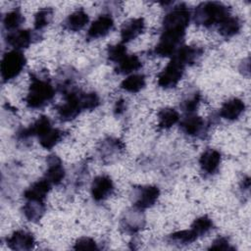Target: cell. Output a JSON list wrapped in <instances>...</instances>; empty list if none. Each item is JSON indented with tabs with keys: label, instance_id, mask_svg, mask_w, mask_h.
<instances>
[{
	"label": "cell",
	"instance_id": "6da1fadb",
	"mask_svg": "<svg viewBox=\"0 0 251 251\" xmlns=\"http://www.w3.org/2000/svg\"><path fill=\"white\" fill-rule=\"evenodd\" d=\"M229 16V9L220 2H204L195 9L194 21L197 25L210 26L220 24Z\"/></svg>",
	"mask_w": 251,
	"mask_h": 251
},
{
	"label": "cell",
	"instance_id": "7a4b0ae2",
	"mask_svg": "<svg viewBox=\"0 0 251 251\" xmlns=\"http://www.w3.org/2000/svg\"><path fill=\"white\" fill-rule=\"evenodd\" d=\"M55 95L53 86L47 81L38 77H32L25 102L27 107L36 109L45 106Z\"/></svg>",
	"mask_w": 251,
	"mask_h": 251
},
{
	"label": "cell",
	"instance_id": "3957f363",
	"mask_svg": "<svg viewBox=\"0 0 251 251\" xmlns=\"http://www.w3.org/2000/svg\"><path fill=\"white\" fill-rule=\"evenodd\" d=\"M190 19V13L185 4L180 3L175 6L163 20V30H183L185 31Z\"/></svg>",
	"mask_w": 251,
	"mask_h": 251
},
{
	"label": "cell",
	"instance_id": "277c9868",
	"mask_svg": "<svg viewBox=\"0 0 251 251\" xmlns=\"http://www.w3.org/2000/svg\"><path fill=\"white\" fill-rule=\"evenodd\" d=\"M25 65V57L19 50L6 53L1 62V76L4 81L16 77Z\"/></svg>",
	"mask_w": 251,
	"mask_h": 251
},
{
	"label": "cell",
	"instance_id": "5b68a950",
	"mask_svg": "<svg viewBox=\"0 0 251 251\" xmlns=\"http://www.w3.org/2000/svg\"><path fill=\"white\" fill-rule=\"evenodd\" d=\"M82 110V92L77 90H70L67 93L65 103L58 107L57 112L62 121H71L75 119Z\"/></svg>",
	"mask_w": 251,
	"mask_h": 251
},
{
	"label": "cell",
	"instance_id": "8992f818",
	"mask_svg": "<svg viewBox=\"0 0 251 251\" xmlns=\"http://www.w3.org/2000/svg\"><path fill=\"white\" fill-rule=\"evenodd\" d=\"M184 66L175 58L169 62L166 68L158 75V84L164 88L175 87L183 75Z\"/></svg>",
	"mask_w": 251,
	"mask_h": 251
},
{
	"label": "cell",
	"instance_id": "52a82bcc",
	"mask_svg": "<svg viewBox=\"0 0 251 251\" xmlns=\"http://www.w3.org/2000/svg\"><path fill=\"white\" fill-rule=\"evenodd\" d=\"M159 194H160V190L156 186L147 185V186L139 187L134 192V197H133L134 206L139 210L149 208L155 204V202L159 197Z\"/></svg>",
	"mask_w": 251,
	"mask_h": 251
},
{
	"label": "cell",
	"instance_id": "ba28073f",
	"mask_svg": "<svg viewBox=\"0 0 251 251\" xmlns=\"http://www.w3.org/2000/svg\"><path fill=\"white\" fill-rule=\"evenodd\" d=\"M113 189V181L108 176H99L91 183V195L96 201L106 199L112 193Z\"/></svg>",
	"mask_w": 251,
	"mask_h": 251
},
{
	"label": "cell",
	"instance_id": "9c48e42d",
	"mask_svg": "<svg viewBox=\"0 0 251 251\" xmlns=\"http://www.w3.org/2000/svg\"><path fill=\"white\" fill-rule=\"evenodd\" d=\"M7 243L13 250H29L34 245V238L25 230H18L7 239Z\"/></svg>",
	"mask_w": 251,
	"mask_h": 251
},
{
	"label": "cell",
	"instance_id": "30bf717a",
	"mask_svg": "<svg viewBox=\"0 0 251 251\" xmlns=\"http://www.w3.org/2000/svg\"><path fill=\"white\" fill-rule=\"evenodd\" d=\"M113 25H114V22L110 16L108 15L100 16L96 21H94L91 24L87 31V36L88 38H91V39L105 36L112 29Z\"/></svg>",
	"mask_w": 251,
	"mask_h": 251
},
{
	"label": "cell",
	"instance_id": "8fae6325",
	"mask_svg": "<svg viewBox=\"0 0 251 251\" xmlns=\"http://www.w3.org/2000/svg\"><path fill=\"white\" fill-rule=\"evenodd\" d=\"M144 20L142 18L130 19L124 23L121 28V37L123 42H128L136 38L144 29Z\"/></svg>",
	"mask_w": 251,
	"mask_h": 251
},
{
	"label": "cell",
	"instance_id": "7c38bea8",
	"mask_svg": "<svg viewBox=\"0 0 251 251\" xmlns=\"http://www.w3.org/2000/svg\"><path fill=\"white\" fill-rule=\"evenodd\" d=\"M47 163L48 169L46 171L45 178L52 184H59L65 177V170L61 160L57 156H49Z\"/></svg>",
	"mask_w": 251,
	"mask_h": 251
},
{
	"label": "cell",
	"instance_id": "4fadbf2b",
	"mask_svg": "<svg viewBox=\"0 0 251 251\" xmlns=\"http://www.w3.org/2000/svg\"><path fill=\"white\" fill-rule=\"evenodd\" d=\"M221 163V154L215 149H207L204 151L199 159V164L202 169L207 174H214Z\"/></svg>",
	"mask_w": 251,
	"mask_h": 251
},
{
	"label": "cell",
	"instance_id": "5bb4252c",
	"mask_svg": "<svg viewBox=\"0 0 251 251\" xmlns=\"http://www.w3.org/2000/svg\"><path fill=\"white\" fill-rule=\"evenodd\" d=\"M50 182L44 178L39 179L33 182L25 191V198L27 200H34V201H43L46 197L47 193L50 190Z\"/></svg>",
	"mask_w": 251,
	"mask_h": 251
},
{
	"label": "cell",
	"instance_id": "9a60e30c",
	"mask_svg": "<svg viewBox=\"0 0 251 251\" xmlns=\"http://www.w3.org/2000/svg\"><path fill=\"white\" fill-rule=\"evenodd\" d=\"M245 109L244 103L238 98H232L224 103L221 108L220 115L226 120H235L237 119Z\"/></svg>",
	"mask_w": 251,
	"mask_h": 251
},
{
	"label": "cell",
	"instance_id": "2e32d148",
	"mask_svg": "<svg viewBox=\"0 0 251 251\" xmlns=\"http://www.w3.org/2000/svg\"><path fill=\"white\" fill-rule=\"evenodd\" d=\"M32 41V34L29 30L25 29H17L11 31L7 35V42L15 50L26 48Z\"/></svg>",
	"mask_w": 251,
	"mask_h": 251
},
{
	"label": "cell",
	"instance_id": "e0dca14e",
	"mask_svg": "<svg viewBox=\"0 0 251 251\" xmlns=\"http://www.w3.org/2000/svg\"><path fill=\"white\" fill-rule=\"evenodd\" d=\"M204 125L205 123L201 117L192 114H188L187 116H185L180 123L181 129L186 134L193 136H196L203 131Z\"/></svg>",
	"mask_w": 251,
	"mask_h": 251
},
{
	"label": "cell",
	"instance_id": "ac0fdd59",
	"mask_svg": "<svg viewBox=\"0 0 251 251\" xmlns=\"http://www.w3.org/2000/svg\"><path fill=\"white\" fill-rule=\"evenodd\" d=\"M52 128L51 122L46 116H41L38 118L28 128H25L22 131L23 137H28L31 135H37L38 137H41L46 132H48Z\"/></svg>",
	"mask_w": 251,
	"mask_h": 251
},
{
	"label": "cell",
	"instance_id": "d6986e66",
	"mask_svg": "<svg viewBox=\"0 0 251 251\" xmlns=\"http://www.w3.org/2000/svg\"><path fill=\"white\" fill-rule=\"evenodd\" d=\"M202 54V50L192 46H182L176 50L173 58L177 60L183 66L194 63Z\"/></svg>",
	"mask_w": 251,
	"mask_h": 251
},
{
	"label": "cell",
	"instance_id": "ffe728a7",
	"mask_svg": "<svg viewBox=\"0 0 251 251\" xmlns=\"http://www.w3.org/2000/svg\"><path fill=\"white\" fill-rule=\"evenodd\" d=\"M88 23V15L83 10H77L71 14L65 21V27L69 30H79Z\"/></svg>",
	"mask_w": 251,
	"mask_h": 251
},
{
	"label": "cell",
	"instance_id": "44dd1931",
	"mask_svg": "<svg viewBox=\"0 0 251 251\" xmlns=\"http://www.w3.org/2000/svg\"><path fill=\"white\" fill-rule=\"evenodd\" d=\"M45 212V206L42 201L28 200L24 207V214L28 221L36 222L41 219Z\"/></svg>",
	"mask_w": 251,
	"mask_h": 251
},
{
	"label": "cell",
	"instance_id": "7402d4cb",
	"mask_svg": "<svg viewBox=\"0 0 251 251\" xmlns=\"http://www.w3.org/2000/svg\"><path fill=\"white\" fill-rule=\"evenodd\" d=\"M179 120L178 113L172 108L162 109L158 113V126L161 128H170Z\"/></svg>",
	"mask_w": 251,
	"mask_h": 251
},
{
	"label": "cell",
	"instance_id": "603a6c76",
	"mask_svg": "<svg viewBox=\"0 0 251 251\" xmlns=\"http://www.w3.org/2000/svg\"><path fill=\"white\" fill-rule=\"evenodd\" d=\"M240 22L235 17L228 16L219 24V32L225 37L235 35L240 30Z\"/></svg>",
	"mask_w": 251,
	"mask_h": 251
},
{
	"label": "cell",
	"instance_id": "cb8c5ba5",
	"mask_svg": "<svg viewBox=\"0 0 251 251\" xmlns=\"http://www.w3.org/2000/svg\"><path fill=\"white\" fill-rule=\"evenodd\" d=\"M145 86V77L143 75H131L121 83V87L127 92L136 93Z\"/></svg>",
	"mask_w": 251,
	"mask_h": 251
},
{
	"label": "cell",
	"instance_id": "d4e9b609",
	"mask_svg": "<svg viewBox=\"0 0 251 251\" xmlns=\"http://www.w3.org/2000/svg\"><path fill=\"white\" fill-rule=\"evenodd\" d=\"M141 65V62L136 55H126L118 63L117 72L120 74H128L138 70Z\"/></svg>",
	"mask_w": 251,
	"mask_h": 251
},
{
	"label": "cell",
	"instance_id": "484cf974",
	"mask_svg": "<svg viewBox=\"0 0 251 251\" xmlns=\"http://www.w3.org/2000/svg\"><path fill=\"white\" fill-rule=\"evenodd\" d=\"M63 132L58 128H51L44 135L39 137V142L42 147L46 149H51L54 147L62 138Z\"/></svg>",
	"mask_w": 251,
	"mask_h": 251
},
{
	"label": "cell",
	"instance_id": "4316f807",
	"mask_svg": "<svg viewBox=\"0 0 251 251\" xmlns=\"http://www.w3.org/2000/svg\"><path fill=\"white\" fill-rule=\"evenodd\" d=\"M212 227H213L212 220L207 216H202L193 222L191 226V230L197 236H201L207 233Z\"/></svg>",
	"mask_w": 251,
	"mask_h": 251
},
{
	"label": "cell",
	"instance_id": "83f0119b",
	"mask_svg": "<svg viewBox=\"0 0 251 251\" xmlns=\"http://www.w3.org/2000/svg\"><path fill=\"white\" fill-rule=\"evenodd\" d=\"M53 18V10L51 8H44L39 10L35 14L34 18V27L39 30L46 26Z\"/></svg>",
	"mask_w": 251,
	"mask_h": 251
},
{
	"label": "cell",
	"instance_id": "f1b7e54d",
	"mask_svg": "<svg viewBox=\"0 0 251 251\" xmlns=\"http://www.w3.org/2000/svg\"><path fill=\"white\" fill-rule=\"evenodd\" d=\"M24 22L22 14L18 10H14L5 15L3 24L6 29H15Z\"/></svg>",
	"mask_w": 251,
	"mask_h": 251
},
{
	"label": "cell",
	"instance_id": "f546056e",
	"mask_svg": "<svg viewBox=\"0 0 251 251\" xmlns=\"http://www.w3.org/2000/svg\"><path fill=\"white\" fill-rule=\"evenodd\" d=\"M107 54H108V59L110 61L119 63L124 57L126 56V48L122 43L112 45V46H109Z\"/></svg>",
	"mask_w": 251,
	"mask_h": 251
},
{
	"label": "cell",
	"instance_id": "4dcf8cb0",
	"mask_svg": "<svg viewBox=\"0 0 251 251\" xmlns=\"http://www.w3.org/2000/svg\"><path fill=\"white\" fill-rule=\"evenodd\" d=\"M199 101H200V94L198 92H193L188 94L183 99L180 106L185 112H188V114H190L196 110L199 104Z\"/></svg>",
	"mask_w": 251,
	"mask_h": 251
},
{
	"label": "cell",
	"instance_id": "1f68e13d",
	"mask_svg": "<svg viewBox=\"0 0 251 251\" xmlns=\"http://www.w3.org/2000/svg\"><path fill=\"white\" fill-rule=\"evenodd\" d=\"M171 239L178 242V243H183V244H187V243H191L193 242L198 236L191 230H180V231H176L173 234H171Z\"/></svg>",
	"mask_w": 251,
	"mask_h": 251
},
{
	"label": "cell",
	"instance_id": "d6a6232c",
	"mask_svg": "<svg viewBox=\"0 0 251 251\" xmlns=\"http://www.w3.org/2000/svg\"><path fill=\"white\" fill-rule=\"evenodd\" d=\"M74 248L76 250H93V249H97V246L95 241L92 238L80 237L76 240Z\"/></svg>",
	"mask_w": 251,
	"mask_h": 251
},
{
	"label": "cell",
	"instance_id": "836d02e7",
	"mask_svg": "<svg viewBox=\"0 0 251 251\" xmlns=\"http://www.w3.org/2000/svg\"><path fill=\"white\" fill-rule=\"evenodd\" d=\"M210 249H215V250H227L230 249L228 241L225 237H218L213 244L211 245Z\"/></svg>",
	"mask_w": 251,
	"mask_h": 251
},
{
	"label": "cell",
	"instance_id": "e575fe53",
	"mask_svg": "<svg viewBox=\"0 0 251 251\" xmlns=\"http://www.w3.org/2000/svg\"><path fill=\"white\" fill-rule=\"evenodd\" d=\"M124 109H125L124 101H123V100L118 101V102H117V105H116V108H115L116 112H117L118 114H120V113H122V112H123V110H124Z\"/></svg>",
	"mask_w": 251,
	"mask_h": 251
}]
</instances>
